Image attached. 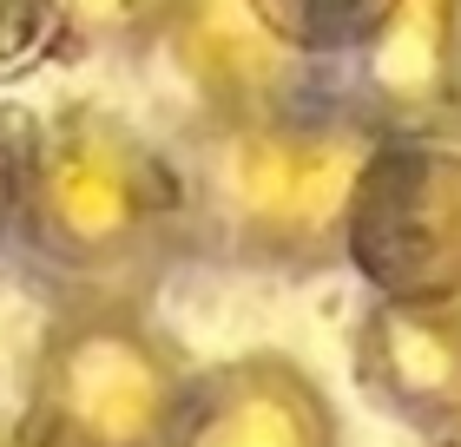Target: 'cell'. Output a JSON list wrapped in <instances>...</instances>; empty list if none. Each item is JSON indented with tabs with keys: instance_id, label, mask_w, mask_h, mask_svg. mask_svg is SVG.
<instances>
[{
	"instance_id": "8",
	"label": "cell",
	"mask_w": 461,
	"mask_h": 447,
	"mask_svg": "<svg viewBox=\"0 0 461 447\" xmlns=\"http://www.w3.org/2000/svg\"><path fill=\"white\" fill-rule=\"evenodd\" d=\"M73 20H93V27H119V20H132L145 0H67Z\"/></svg>"
},
{
	"instance_id": "4",
	"label": "cell",
	"mask_w": 461,
	"mask_h": 447,
	"mask_svg": "<svg viewBox=\"0 0 461 447\" xmlns=\"http://www.w3.org/2000/svg\"><path fill=\"white\" fill-rule=\"evenodd\" d=\"M356 165L363 158H356L349 139L270 132V139H250L238 152V191H244V204L258 210V218L310 230V224H330L349 204Z\"/></svg>"
},
{
	"instance_id": "2",
	"label": "cell",
	"mask_w": 461,
	"mask_h": 447,
	"mask_svg": "<svg viewBox=\"0 0 461 447\" xmlns=\"http://www.w3.org/2000/svg\"><path fill=\"white\" fill-rule=\"evenodd\" d=\"M40 210L67 244H113L165 198L158 165L99 119L59 125L40 152Z\"/></svg>"
},
{
	"instance_id": "5",
	"label": "cell",
	"mask_w": 461,
	"mask_h": 447,
	"mask_svg": "<svg viewBox=\"0 0 461 447\" xmlns=\"http://www.w3.org/2000/svg\"><path fill=\"white\" fill-rule=\"evenodd\" d=\"M178 447H323V415L297 375L238 369L192 401Z\"/></svg>"
},
{
	"instance_id": "6",
	"label": "cell",
	"mask_w": 461,
	"mask_h": 447,
	"mask_svg": "<svg viewBox=\"0 0 461 447\" xmlns=\"http://www.w3.org/2000/svg\"><path fill=\"white\" fill-rule=\"evenodd\" d=\"M402 0H244V13L264 27L270 47L290 53H349L375 47Z\"/></svg>"
},
{
	"instance_id": "7",
	"label": "cell",
	"mask_w": 461,
	"mask_h": 447,
	"mask_svg": "<svg viewBox=\"0 0 461 447\" xmlns=\"http://www.w3.org/2000/svg\"><path fill=\"white\" fill-rule=\"evenodd\" d=\"M67 33H73L67 0H0V79L47 67Z\"/></svg>"
},
{
	"instance_id": "1",
	"label": "cell",
	"mask_w": 461,
	"mask_h": 447,
	"mask_svg": "<svg viewBox=\"0 0 461 447\" xmlns=\"http://www.w3.org/2000/svg\"><path fill=\"white\" fill-rule=\"evenodd\" d=\"M349 250L395 303L461 296V139H383L349 184Z\"/></svg>"
},
{
	"instance_id": "9",
	"label": "cell",
	"mask_w": 461,
	"mask_h": 447,
	"mask_svg": "<svg viewBox=\"0 0 461 447\" xmlns=\"http://www.w3.org/2000/svg\"><path fill=\"white\" fill-rule=\"evenodd\" d=\"M0 447H7V441H0Z\"/></svg>"
},
{
	"instance_id": "3",
	"label": "cell",
	"mask_w": 461,
	"mask_h": 447,
	"mask_svg": "<svg viewBox=\"0 0 461 447\" xmlns=\"http://www.w3.org/2000/svg\"><path fill=\"white\" fill-rule=\"evenodd\" d=\"M47 408L86 447H139L165 421V369L119 329H86L47 369Z\"/></svg>"
}]
</instances>
